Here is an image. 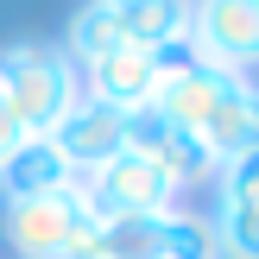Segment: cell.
I'll use <instances>...</instances> for the list:
<instances>
[{
  "instance_id": "4",
  "label": "cell",
  "mask_w": 259,
  "mask_h": 259,
  "mask_svg": "<svg viewBox=\"0 0 259 259\" xmlns=\"http://www.w3.org/2000/svg\"><path fill=\"white\" fill-rule=\"evenodd\" d=\"M190 57L247 76L259 63V0H190Z\"/></svg>"
},
{
  "instance_id": "5",
  "label": "cell",
  "mask_w": 259,
  "mask_h": 259,
  "mask_svg": "<svg viewBox=\"0 0 259 259\" xmlns=\"http://www.w3.org/2000/svg\"><path fill=\"white\" fill-rule=\"evenodd\" d=\"M76 184H82V196L95 202L101 215H164L184 196V190H177L158 164H146L139 152H114L108 164H95V171L76 177Z\"/></svg>"
},
{
  "instance_id": "8",
  "label": "cell",
  "mask_w": 259,
  "mask_h": 259,
  "mask_svg": "<svg viewBox=\"0 0 259 259\" xmlns=\"http://www.w3.org/2000/svg\"><path fill=\"white\" fill-rule=\"evenodd\" d=\"M76 184V171L63 164V152L51 139H19L0 164V196L7 202H25V196H45V190H63Z\"/></svg>"
},
{
  "instance_id": "6",
  "label": "cell",
  "mask_w": 259,
  "mask_h": 259,
  "mask_svg": "<svg viewBox=\"0 0 259 259\" xmlns=\"http://www.w3.org/2000/svg\"><path fill=\"white\" fill-rule=\"evenodd\" d=\"M126 152H139L146 164H158L177 190H202V184H215V171H222V164L202 152V139L184 133L177 120H164L158 108H133L126 114Z\"/></svg>"
},
{
  "instance_id": "1",
  "label": "cell",
  "mask_w": 259,
  "mask_h": 259,
  "mask_svg": "<svg viewBox=\"0 0 259 259\" xmlns=\"http://www.w3.org/2000/svg\"><path fill=\"white\" fill-rule=\"evenodd\" d=\"M0 95H7L25 139H51L57 120L82 101V70L63 57V45L19 38V45L0 51Z\"/></svg>"
},
{
  "instance_id": "14",
  "label": "cell",
  "mask_w": 259,
  "mask_h": 259,
  "mask_svg": "<svg viewBox=\"0 0 259 259\" xmlns=\"http://www.w3.org/2000/svg\"><path fill=\"white\" fill-rule=\"evenodd\" d=\"M19 139H25V133H19V120H13V108H7V95H0V164H7V152L19 146Z\"/></svg>"
},
{
  "instance_id": "12",
  "label": "cell",
  "mask_w": 259,
  "mask_h": 259,
  "mask_svg": "<svg viewBox=\"0 0 259 259\" xmlns=\"http://www.w3.org/2000/svg\"><path fill=\"white\" fill-rule=\"evenodd\" d=\"M158 259H222L209 215L184 209V202H177V209H164V215H158Z\"/></svg>"
},
{
  "instance_id": "13",
  "label": "cell",
  "mask_w": 259,
  "mask_h": 259,
  "mask_svg": "<svg viewBox=\"0 0 259 259\" xmlns=\"http://www.w3.org/2000/svg\"><path fill=\"white\" fill-rule=\"evenodd\" d=\"M215 196H259V152L228 158L222 171H215Z\"/></svg>"
},
{
  "instance_id": "7",
  "label": "cell",
  "mask_w": 259,
  "mask_h": 259,
  "mask_svg": "<svg viewBox=\"0 0 259 259\" xmlns=\"http://www.w3.org/2000/svg\"><path fill=\"white\" fill-rule=\"evenodd\" d=\"M51 146L63 152V164H70L76 177H89L95 164H108L114 152H126V114H120V108H101V101L82 95V101L57 120Z\"/></svg>"
},
{
  "instance_id": "11",
  "label": "cell",
  "mask_w": 259,
  "mask_h": 259,
  "mask_svg": "<svg viewBox=\"0 0 259 259\" xmlns=\"http://www.w3.org/2000/svg\"><path fill=\"white\" fill-rule=\"evenodd\" d=\"M209 228L222 259H259V196H215Z\"/></svg>"
},
{
  "instance_id": "10",
  "label": "cell",
  "mask_w": 259,
  "mask_h": 259,
  "mask_svg": "<svg viewBox=\"0 0 259 259\" xmlns=\"http://www.w3.org/2000/svg\"><path fill=\"white\" fill-rule=\"evenodd\" d=\"M120 45V19H114V0H82L70 19V38H63V57L82 70V63L108 57V51Z\"/></svg>"
},
{
  "instance_id": "3",
  "label": "cell",
  "mask_w": 259,
  "mask_h": 259,
  "mask_svg": "<svg viewBox=\"0 0 259 259\" xmlns=\"http://www.w3.org/2000/svg\"><path fill=\"white\" fill-rule=\"evenodd\" d=\"M184 57H190V45H171V51L114 45L108 57L82 63V95H89V101H101V108H120V114H133V108H152V101H158V82H164V70H177Z\"/></svg>"
},
{
  "instance_id": "2",
  "label": "cell",
  "mask_w": 259,
  "mask_h": 259,
  "mask_svg": "<svg viewBox=\"0 0 259 259\" xmlns=\"http://www.w3.org/2000/svg\"><path fill=\"white\" fill-rule=\"evenodd\" d=\"M95 228H101V209L82 196V184L7 202V215H0V234L19 259H82Z\"/></svg>"
},
{
  "instance_id": "9",
  "label": "cell",
  "mask_w": 259,
  "mask_h": 259,
  "mask_svg": "<svg viewBox=\"0 0 259 259\" xmlns=\"http://www.w3.org/2000/svg\"><path fill=\"white\" fill-rule=\"evenodd\" d=\"M114 19H120V45L171 51L190 38V0H114Z\"/></svg>"
}]
</instances>
